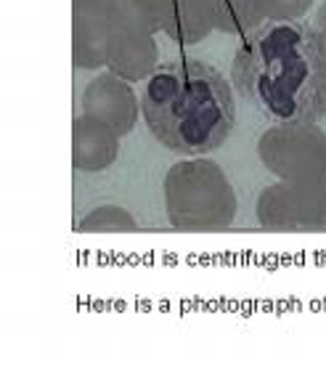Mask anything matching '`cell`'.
I'll return each instance as SVG.
<instances>
[{
  "mask_svg": "<svg viewBox=\"0 0 326 366\" xmlns=\"http://www.w3.org/2000/svg\"><path fill=\"white\" fill-rule=\"evenodd\" d=\"M231 85L271 125L326 114V37L308 21H263L242 43Z\"/></svg>",
  "mask_w": 326,
  "mask_h": 366,
  "instance_id": "cell-1",
  "label": "cell"
},
{
  "mask_svg": "<svg viewBox=\"0 0 326 366\" xmlns=\"http://www.w3.org/2000/svg\"><path fill=\"white\" fill-rule=\"evenodd\" d=\"M141 114L152 136L170 152L209 154L236 128L234 88L215 66L175 59L159 64L146 80Z\"/></svg>",
  "mask_w": 326,
  "mask_h": 366,
  "instance_id": "cell-2",
  "label": "cell"
},
{
  "mask_svg": "<svg viewBox=\"0 0 326 366\" xmlns=\"http://www.w3.org/2000/svg\"><path fill=\"white\" fill-rule=\"evenodd\" d=\"M164 212L175 231H226L239 215V199L223 167L207 157L181 159L164 173Z\"/></svg>",
  "mask_w": 326,
  "mask_h": 366,
  "instance_id": "cell-3",
  "label": "cell"
},
{
  "mask_svg": "<svg viewBox=\"0 0 326 366\" xmlns=\"http://www.w3.org/2000/svg\"><path fill=\"white\" fill-rule=\"evenodd\" d=\"M257 157L281 181H326V133L318 122L273 125L257 138Z\"/></svg>",
  "mask_w": 326,
  "mask_h": 366,
  "instance_id": "cell-4",
  "label": "cell"
},
{
  "mask_svg": "<svg viewBox=\"0 0 326 366\" xmlns=\"http://www.w3.org/2000/svg\"><path fill=\"white\" fill-rule=\"evenodd\" d=\"M257 223L276 234L326 229V181H279L263 189L255 207Z\"/></svg>",
  "mask_w": 326,
  "mask_h": 366,
  "instance_id": "cell-5",
  "label": "cell"
},
{
  "mask_svg": "<svg viewBox=\"0 0 326 366\" xmlns=\"http://www.w3.org/2000/svg\"><path fill=\"white\" fill-rule=\"evenodd\" d=\"M119 29L117 0H72V64L107 66L109 43Z\"/></svg>",
  "mask_w": 326,
  "mask_h": 366,
  "instance_id": "cell-6",
  "label": "cell"
},
{
  "mask_svg": "<svg viewBox=\"0 0 326 366\" xmlns=\"http://www.w3.org/2000/svg\"><path fill=\"white\" fill-rule=\"evenodd\" d=\"M82 114L107 122L109 128H114L119 136H127L136 128L141 101H138L133 83H127L114 72H101L93 83L85 85L82 91Z\"/></svg>",
  "mask_w": 326,
  "mask_h": 366,
  "instance_id": "cell-7",
  "label": "cell"
},
{
  "mask_svg": "<svg viewBox=\"0 0 326 366\" xmlns=\"http://www.w3.org/2000/svg\"><path fill=\"white\" fill-rule=\"evenodd\" d=\"M159 66V48L154 35L119 27L109 43L107 69L127 83H144Z\"/></svg>",
  "mask_w": 326,
  "mask_h": 366,
  "instance_id": "cell-8",
  "label": "cell"
},
{
  "mask_svg": "<svg viewBox=\"0 0 326 366\" xmlns=\"http://www.w3.org/2000/svg\"><path fill=\"white\" fill-rule=\"evenodd\" d=\"M119 133L107 122L80 114L72 122V165L82 173H101L119 154Z\"/></svg>",
  "mask_w": 326,
  "mask_h": 366,
  "instance_id": "cell-9",
  "label": "cell"
},
{
  "mask_svg": "<svg viewBox=\"0 0 326 366\" xmlns=\"http://www.w3.org/2000/svg\"><path fill=\"white\" fill-rule=\"evenodd\" d=\"M212 29H215V19H212L209 0H178L164 21L162 32L178 46H197Z\"/></svg>",
  "mask_w": 326,
  "mask_h": 366,
  "instance_id": "cell-10",
  "label": "cell"
},
{
  "mask_svg": "<svg viewBox=\"0 0 326 366\" xmlns=\"http://www.w3.org/2000/svg\"><path fill=\"white\" fill-rule=\"evenodd\" d=\"M215 29L226 35H250L265 21L263 0H209Z\"/></svg>",
  "mask_w": 326,
  "mask_h": 366,
  "instance_id": "cell-11",
  "label": "cell"
},
{
  "mask_svg": "<svg viewBox=\"0 0 326 366\" xmlns=\"http://www.w3.org/2000/svg\"><path fill=\"white\" fill-rule=\"evenodd\" d=\"M77 229L85 231V234H104V231L107 234H133V231H138V223L125 207L101 204L77 223Z\"/></svg>",
  "mask_w": 326,
  "mask_h": 366,
  "instance_id": "cell-12",
  "label": "cell"
},
{
  "mask_svg": "<svg viewBox=\"0 0 326 366\" xmlns=\"http://www.w3.org/2000/svg\"><path fill=\"white\" fill-rule=\"evenodd\" d=\"M117 14H119V27L138 29V32H149V35L162 32V27L154 21V16H152V14H146L136 0H117Z\"/></svg>",
  "mask_w": 326,
  "mask_h": 366,
  "instance_id": "cell-13",
  "label": "cell"
},
{
  "mask_svg": "<svg viewBox=\"0 0 326 366\" xmlns=\"http://www.w3.org/2000/svg\"><path fill=\"white\" fill-rule=\"evenodd\" d=\"M313 0H263L265 21H297L310 11Z\"/></svg>",
  "mask_w": 326,
  "mask_h": 366,
  "instance_id": "cell-14",
  "label": "cell"
},
{
  "mask_svg": "<svg viewBox=\"0 0 326 366\" xmlns=\"http://www.w3.org/2000/svg\"><path fill=\"white\" fill-rule=\"evenodd\" d=\"M136 3L146 11V14L154 16V21L159 24V27H164V21H167L172 6H175L178 0H136Z\"/></svg>",
  "mask_w": 326,
  "mask_h": 366,
  "instance_id": "cell-15",
  "label": "cell"
},
{
  "mask_svg": "<svg viewBox=\"0 0 326 366\" xmlns=\"http://www.w3.org/2000/svg\"><path fill=\"white\" fill-rule=\"evenodd\" d=\"M313 27L326 37V0L318 6V14H316V19H313Z\"/></svg>",
  "mask_w": 326,
  "mask_h": 366,
  "instance_id": "cell-16",
  "label": "cell"
}]
</instances>
